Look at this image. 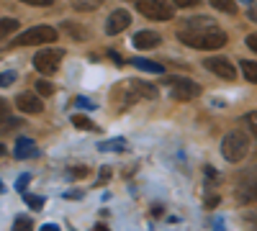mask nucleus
I'll return each instance as SVG.
<instances>
[{"mask_svg": "<svg viewBox=\"0 0 257 231\" xmlns=\"http://www.w3.org/2000/svg\"><path fill=\"white\" fill-rule=\"evenodd\" d=\"M16 106H18V111L34 116V113H41V98L36 93H21L16 98Z\"/></svg>", "mask_w": 257, "mask_h": 231, "instance_id": "nucleus-11", "label": "nucleus"}, {"mask_svg": "<svg viewBox=\"0 0 257 231\" xmlns=\"http://www.w3.org/2000/svg\"><path fill=\"white\" fill-rule=\"evenodd\" d=\"M142 98H157V88L149 85V82H142V80H126L121 85H116V90H113V106L118 111H123Z\"/></svg>", "mask_w": 257, "mask_h": 231, "instance_id": "nucleus-2", "label": "nucleus"}, {"mask_svg": "<svg viewBox=\"0 0 257 231\" xmlns=\"http://www.w3.org/2000/svg\"><path fill=\"white\" fill-rule=\"evenodd\" d=\"M57 29L52 26H34V29H26L24 34H21L13 44L16 47H34V44H52V41H57Z\"/></svg>", "mask_w": 257, "mask_h": 231, "instance_id": "nucleus-4", "label": "nucleus"}, {"mask_svg": "<svg viewBox=\"0 0 257 231\" xmlns=\"http://www.w3.org/2000/svg\"><path fill=\"white\" fill-rule=\"evenodd\" d=\"M6 118H8V103L0 98V121H6Z\"/></svg>", "mask_w": 257, "mask_h": 231, "instance_id": "nucleus-29", "label": "nucleus"}, {"mask_svg": "<svg viewBox=\"0 0 257 231\" xmlns=\"http://www.w3.org/2000/svg\"><path fill=\"white\" fill-rule=\"evenodd\" d=\"M178 39L185 47H193V49H221L226 44V34L219 26L185 29V31H178Z\"/></svg>", "mask_w": 257, "mask_h": 231, "instance_id": "nucleus-1", "label": "nucleus"}, {"mask_svg": "<svg viewBox=\"0 0 257 231\" xmlns=\"http://www.w3.org/2000/svg\"><path fill=\"white\" fill-rule=\"evenodd\" d=\"M21 3H29V6H52L54 0H21Z\"/></svg>", "mask_w": 257, "mask_h": 231, "instance_id": "nucleus-30", "label": "nucleus"}, {"mask_svg": "<svg viewBox=\"0 0 257 231\" xmlns=\"http://www.w3.org/2000/svg\"><path fill=\"white\" fill-rule=\"evenodd\" d=\"M242 72H244V77H247L249 82H257V62L244 59V62H242Z\"/></svg>", "mask_w": 257, "mask_h": 231, "instance_id": "nucleus-19", "label": "nucleus"}, {"mask_svg": "<svg viewBox=\"0 0 257 231\" xmlns=\"http://www.w3.org/2000/svg\"><path fill=\"white\" fill-rule=\"evenodd\" d=\"M31 228H34L31 218H18V221L13 223V231H31Z\"/></svg>", "mask_w": 257, "mask_h": 231, "instance_id": "nucleus-22", "label": "nucleus"}, {"mask_svg": "<svg viewBox=\"0 0 257 231\" xmlns=\"http://www.w3.org/2000/svg\"><path fill=\"white\" fill-rule=\"evenodd\" d=\"M249 152V139L244 131H229L221 141V154L226 162H242Z\"/></svg>", "mask_w": 257, "mask_h": 231, "instance_id": "nucleus-3", "label": "nucleus"}, {"mask_svg": "<svg viewBox=\"0 0 257 231\" xmlns=\"http://www.w3.org/2000/svg\"><path fill=\"white\" fill-rule=\"evenodd\" d=\"M24 200H26L29 208H34V211H41V208H44V198H36L31 193H24Z\"/></svg>", "mask_w": 257, "mask_h": 231, "instance_id": "nucleus-21", "label": "nucleus"}, {"mask_svg": "<svg viewBox=\"0 0 257 231\" xmlns=\"http://www.w3.org/2000/svg\"><path fill=\"white\" fill-rule=\"evenodd\" d=\"M36 95H41V98L54 95V85H52L49 80H39V82H36Z\"/></svg>", "mask_w": 257, "mask_h": 231, "instance_id": "nucleus-20", "label": "nucleus"}, {"mask_svg": "<svg viewBox=\"0 0 257 231\" xmlns=\"http://www.w3.org/2000/svg\"><path fill=\"white\" fill-rule=\"evenodd\" d=\"M16 29H18V21L16 18H0V39L11 36Z\"/></svg>", "mask_w": 257, "mask_h": 231, "instance_id": "nucleus-16", "label": "nucleus"}, {"mask_svg": "<svg viewBox=\"0 0 257 231\" xmlns=\"http://www.w3.org/2000/svg\"><path fill=\"white\" fill-rule=\"evenodd\" d=\"M208 3L221 13H237V3L234 0H208Z\"/></svg>", "mask_w": 257, "mask_h": 231, "instance_id": "nucleus-17", "label": "nucleus"}, {"mask_svg": "<svg viewBox=\"0 0 257 231\" xmlns=\"http://www.w3.org/2000/svg\"><path fill=\"white\" fill-rule=\"evenodd\" d=\"M108 177H111V167H103V170H100V182L108 180Z\"/></svg>", "mask_w": 257, "mask_h": 231, "instance_id": "nucleus-33", "label": "nucleus"}, {"mask_svg": "<svg viewBox=\"0 0 257 231\" xmlns=\"http://www.w3.org/2000/svg\"><path fill=\"white\" fill-rule=\"evenodd\" d=\"M41 231H59L54 223H47V226H41Z\"/></svg>", "mask_w": 257, "mask_h": 231, "instance_id": "nucleus-35", "label": "nucleus"}, {"mask_svg": "<svg viewBox=\"0 0 257 231\" xmlns=\"http://www.w3.org/2000/svg\"><path fill=\"white\" fill-rule=\"evenodd\" d=\"M249 18H252L254 24H257V6H252V8H249Z\"/></svg>", "mask_w": 257, "mask_h": 231, "instance_id": "nucleus-34", "label": "nucleus"}, {"mask_svg": "<svg viewBox=\"0 0 257 231\" xmlns=\"http://www.w3.org/2000/svg\"><path fill=\"white\" fill-rule=\"evenodd\" d=\"M29 180H31L29 175H24V177H18V182H16V190H18V193H26V185H29Z\"/></svg>", "mask_w": 257, "mask_h": 231, "instance_id": "nucleus-28", "label": "nucleus"}, {"mask_svg": "<svg viewBox=\"0 0 257 231\" xmlns=\"http://www.w3.org/2000/svg\"><path fill=\"white\" fill-rule=\"evenodd\" d=\"M77 106H80V108H93V103H90L88 98H77Z\"/></svg>", "mask_w": 257, "mask_h": 231, "instance_id": "nucleus-32", "label": "nucleus"}, {"mask_svg": "<svg viewBox=\"0 0 257 231\" xmlns=\"http://www.w3.org/2000/svg\"><path fill=\"white\" fill-rule=\"evenodd\" d=\"M93 231H108V228H105V226H95Z\"/></svg>", "mask_w": 257, "mask_h": 231, "instance_id": "nucleus-36", "label": "nucleus"}, {"mask_svg": "<svg viewBox=\"0 0 257 231\" xmlns=\"http://www.w3.org/2000/svg\"><path fill=\"white\" fill-rule=\"evenodd\" d=\"M3 152H6V149H3V144H0V157H3Z\"/></svg>", "mask_w": 257, "mask_h": 231, "instance_id": "nucleus-37", "label": "nucleus"}, {"mask_svg": "<svg viewBox=\"0 0 257 231\" xmlns=\"http://www.w3.org/2000/svg\"><path fill=\"white\" fill-rule=\"evenodd\" d=\"M128 24H132V13L123 11V8H118V11H113V13L108 16V21H105V34L116 36V34H121Z\"/></svg>", "mask_w": 257, "mask_h": 231, "instance_id": "nucleus-10", "label": "nucleus"}, {"mask_svg": "<svg viewBox=\"0 0 257 231\" xmlns=\"http://www.w3.org/2000/svg\"><path fill=\"white\" fill-rule=\"evenodd\" d=\"M13 80H16V75H13V72H3V75H0V88H8Z\"/></svg>", "mask_w": 257, "mask_h": 231, "instance_id": "nucleus-26", "label": "nucleus"}, {"mask_svg": "<svg viewBox=\"0 0 257 231\" xmlns=\"http://www.w3.org/2000/svg\"><path fill=\"white\" fill-rule=\"evenodd\" d=\"M237 198L242 203H254L257 200V167L247 170L239 180H237Z\"/></svg>", "mask_w": 257, "mask_h": 231, "instance_id": "nucleus-8", "label": "nucleus"}, {"mask_svg": "<svg viewBox=\"0 0 257 231\" xmlns=\"http://www.w3.org/2000/svg\"><path fill=\"white\" fill-rule=\"evenodd\" d=\"M77 11H95L98 8V0H80V3H75Z\"/></svg>", "mask_w": 257, "mask_h": 231, "instance_id": "nucleus-23", "label": "nucleus"}, {"mask_svg": "<svg viewBox=\"0 0 257 231\" xmlns=\"http://www.w3.org/2000/svg\"><path fill=\"white\" fill-rule=\"evenodd\" d=\"M160 34H155V31H139L137 36H134V47L137 49H155L157 44H160Z\"/></svg>", "mask_w": 257, "mask_h": 231, "instance_id": "nucleus-12", "label": "nucleus"}, {"mask_svg": "<svg viewBox=\"0 0 257 231\" xmlns=\"http://www.w3.org/2000/svg\"><path fill=\"white\" fill-rule=\"evenodd\" d=\"M16 157L18 159H31L36 157V144L31 139H18L16 141Z\"/></svg>", "mask_w": 257, "mask_h": 231, "instance_id": "nucleus-13", "label": "nucleus"}, {"mask_svg": "<svg viewBox=\"0 0 257 231\" xmlns=\"http://www.w3.org/2000/svg\"><path fill=\"white\" fill-rule=\"evenodd\" d=\"M72 123L77 126V129H85V131H95V129H98V126H95L88 116H80V113H77V116H72Z\"/></svg>", "mask_w": 257, "mask_h": 231, "instance_id": "nucleus-18", "label": "nucleus"}, {"mask_svg": "<svg viewBox=\"0 0 257 231\" xmlns=\"http://www.w3.org/2000/svg\"><path fill=\"white\" fill-rule=\"evenodd\" d=\"M64 52L62 49H41L36 57H34V67L41 72V75H54L59 62H62Z\"/></svg>", "mask_w": 257, "mask_h": 231, "instance_id": "nucleus-7", "label": "nucleus"}, {"mask_svg": "<svg viewBox=\"0 0 257 231\" xmlns=\"http://www.w3.org/2000/svg\"><path fill=\"white\" fill-rule=\"evenodd\" d=\"M134 6L139 8L142 16L152 18V21H170L175 16V8L167 0H134Z\"/></svg>", "mask_w": 257, "mask_h": 231, "instance_id": "nucleus-5", "label": "nucleus"}, {"mask_svg": "<svg viewBox=\"0 0 257 231\" xmlns=\"http://www.w3.org/2000/svg\"><path fill=\"white\" fill-rule=\"evenodd\" d=\"M132 65L139 67V70H147V72H155V75H162V72H165L162 65H157V62H149V59H142V57H134Z\"/></svg>", "mask_w": 257, "mask_h": 231, "instance_id": "nucleus-14", "label": "nucleus"}, {"mask_svg": "<svg viewBox=\"0 0 257 231\" xmlns=\"http://www.w3.org/2000/svg\"><path fill=\"white\" fill-rule=\"evenodd\" d=\"M247 123H249V131H252L254 139H257V111H252V113L247 116Z\"/></svg>", "mask_w": 257, "mask_h": 231, "instance_id": "nucleus-25", "label": "nucleus"}, {"mask_svg": "<svg viewBox=\"0 0 257 231\" xmlns=\"http://www.w3.org/2000/svg\"><path fill=\"white\" fill-rule=\"evenodd\" d=\"M165 85L170 88L173 98H178V100H193L201 95V85L188 80V77H165Z\"/></svg>", "mask_w": 257, "mask_h": 231, "instance_id": "nucleus-6", "label": "nucleus"}, {"mask_svg": "<svg viewBox=\"0 0 257 231\" xmlns=\"http://www.w3.org/2000/svg\"><path fill=\"white\" fill-rule=\"evenodd\" d=\"M98 149H100V152H126L128 144H126L123 139H111V141H103Z\"/></svg>", "mask_w": 257, "mask_h": 231, "instance_id": "nucleus-15", "label": "nucleus"}, {"mask_svg": "<svg viewBox=\"0 0 257 231\" xmlns=\"http://www.w3.org/2000/svg\"><path fill=\"white\" fill-rule=\"evenodd\" d=\"M247 47H249L252 52H257V34H252V36H247Z\"/></svg>", "mask_w": 257, "mask_h": 231, "instance_id": "nucleus-31", "label": "nucleus"}, {"mask_svg": "<svg viewBox=\"0 0 257 231\" xmlns=\"http://www.w3.org/2000/svg\"><path fill=\"white\" fill-rule=\"evenodd\" d=\"M173 3H175L178 8H196L201 0H173Z\"/></svg>", "mask_w": 257, "mask_h": 231, "instance_id": "nucleus-27", "label": "nucleus"}, {"mask_svg": "<svg viewBox=\"0 0 257 231\" xmlns=\"http://www.w3.org/2000/svg\"><path fill=\"white\" fill-rule=\"evenodd\" d=\"M206 70H211L213 75L221 77V80H234V77H237V70H234L231 62L224 59V57H211V59H206Z\"/></svg>", "mask_w": 257, "mask_h": 231, "instance_id": "nucleus-9", "label": "nucleus"}, {"mask_svg": "<svg viewBox=\"0 0 257 231\" xmlns=\"http://www.w3.org/2000/svg\"><path fill=\"white\" fill-rule=\"evenodd\" d=\"M70 177L72 180H77V177H85V175H88V167H70Z\"/></svg>", "mask_w": 257, "mask_h": 231, "instance_id": "nucleus-24", "label": "nucleus"}]
</instances>
